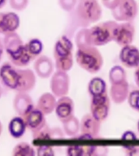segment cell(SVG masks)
<instances>
[{"mask_svg": "<svg viewBox=\"0 0 139 156\" xmlns=\"http://www.w3.org/2000/svg\"><path fill=\"white\" fill-rule=\"evenodd\" d=\"M36 85V76L31 69H19L17 93H29Z\"/></svg>", "mask_w": 139, "mask_h": 156, "instance_id": "5bb4252c", "label": "cell"}, {"mask_svg": "<svg viewBox=\"0 0 139 156\" xmlns=\"http://www.w3.org/2000/svg\"><path fill=\"white\" fill-rule=\"evenodd\" d=\"M101 122L94 119L91 114L85 115L80 124V139H93L97 137L101 128Z\"/></svg>", "mask_w": 139, "mask_h": 156, "instance_id": "30bf717a", "label": "cell"}, {"mask_svg": "<svg viewBox=\"0 0 139 156\" xmlns=\"http://www.w3.org/2000/svg\"><path fill=\"white\" fill-rule=\"evenodd\" d=\"M134 77H135V81H136V84L139 87V66H137V69H136V71H135V75H134Z\"/></svg>", "mask_w": 139, "mask_h": 156, "instance_id": "ab89813d", "label": "cell"}, {"mask_svg": "<svg viewBox=\"0 0 139 156\" xmlns=\"http://www.w3.org/2000/svg\"><path fill=\"white\" fill-rule=\"evenodd\" d=\"M2 41H3L4 49L7 55L17 51L18 49H20L24 45L23 41H22L21 37L16 32L10 33V34L4 35Z\"/></svg>", "mask_w": 139, "mask_h": 156, "instance_id": "7402d4cb", "label": "cell"}, {"mask_svg": "<svg viewBox=\"0 0 139 156\" xmlns=\"http://www.w3.org/2000/svg\"><path fill=\"white\" fill-rule=\"evenodd\" d=\"M12 154L14 156H34L36 154L34 147L27 142L17 144L13 149Z\"/></svg>", "mask_w": 139, "mask_h": 156, "instance_id": "4316f807", "label": "cell"}, {"mask_svg": "<svg viewBox=\"0 0 139 156\" xmlns=\"http://www.w3.org/2000/svg\"><path fill=\"white\" fill-rule=\"evenodd\" d=\"M72 17L76 26L85 28L101 19L102 8L97 0H78Z\"/></svg>", "mask_w": 139, "mask_h": 156, "instance_id": "6da1fadb", "label": "cell"}, {"mask_svg": "<svg viewBox=\"0 0 139 156\" xmlns=\"http://www.w3.org/2000/svg\"><path fill=\"white\" fill-rule=\"evenodd\" d=\"M7 0H0V9L2 8V7H4L6 3H7Z\"/></svg>", "mask_w": 139, "mask_h": 156, "instance_id": "60d3db41", "label": "cell"}, {"mask_svg": "<svg viewBox=\"0 0 139 156\" xmlns=\"http://www.w3.org/2000/svg\"><path fill=\"white\" fill-rule=\"evenodd\" d=\"M63 137V133L60 129L55 128L51 129V139H59Z\"/></svg>", "mask_w": 139, "mask_h": 156, "instance_id": "e575fe53", "label": "cell"}, {"mask_svg": "<svg viewBox=\"0 0 139 156\" xmlns=\"http://www.w3.org/2000/svg\"><path fill=\"white\" fill-rule=\"evenodd\" d=\"M77 0H59V7L66 12H72L76 7Z\"/></svg>", "mask_w": 139, "mask_h": 156, "instance_id": "1f68e13d", "label": "cell"}, {"mask_svg": "<svg viewBox=\"0 0 139 156\" xmlns=\"http://www.w3.org/2000/svg\"><path fill=\"white\" fill-rule=\"evenodd\" d=\"M45 115H46L37 107L32 109L28 114L23 117L26 123L27 129H29L32 132V133L38 131L39 129H41L46 124Z\"/></svg>", "mask_w": 139, "mask_h": 156, "instance_id": "7c38bea8", "label": "cell"}, {"mask_svg": "<svg viewBox=\"0 0 139 156\" xmlns=\"http://www.w3.org/2000/svg\"><path fill=\"white\" fill-rule=\"evenodd\" d=\"M73 45L69 37L63 35L57 40L54 47V58L58 71L68 72L73 65Z\"/></svg>", "mask_w": 139, "mask_h": 156, "instance_id": "7a4b0ae2", "label": "cell"}, {"mask_svg": "<svg viewBox=\"0 0 139 156\" xmlns=\"http://www.w3.org/2000/svg\"><path fill=\"white\" fill-rule=\"evenodd\" d=\"M135 36V28L131 22H124L117 24L114 31L113 41L119 46H124L130 45L133 42Z\"/></svg>", "mask_w": 139, "mask_h": 156, "instance_id": "9c48e42d", "label": "cell"}, {"mask_svg": "<svg viewBox=\"0 0 139 156\" xmlns=\"http://www.w3.org/2000/svg\"><path fill=\"white\" fill-rule=\"evenodd\" d=\"M88 90L92 96L107 93V85L102 78L94 77L89 82Z\"/></svg>", "mask_w": 139, "mask_h": 156, "instance_id": "cb8c5ba5", "label": "cell"}, {"mask_svg": "<svg viewBox=\"0 0 139 156\" xmlns=\"http://www.w3.org/2000/svg\"><path fill=\"white\" fill-rule=\"evenodd\" d=\"M37 154L40 156H51L54 155V151L51 146H41L37 148Z\"/></svg>", "mask_w": 139, "mask_h": 156, "instance_id": "836d02e7", "label": "cell"}, {"mask_svg": "<svg viewBox=\"0 0 139 156\" xmlns=\"http://www.w3.org/2000/svg\"><path fill=\"white\" fill-rule=\"evenodd\" d=\"M2 94H3V89H2V85H1V84H0V98H1V97H2Z\"/></svg>", "mask_w": 139, "mask_h": 156, "instance_id": "b9f144b4", "label": "cell"}, {"mask_svg": "<svg viewBox=\"0 0 139 156\" xmlns=\"http://www.w3.org/2000/svg\"><path fill=\"white\" fill-rule=\"evenodd\" d=\"M20 20L19 16L15 12L0 13V34L6 35L14 33L19 29Z\"/></svg>", "mask_w": 139, "mask_h": 156, "instance_id": "8fae6325", "label": "cell"}, {"mask_svg": "<svg viewBox=\"0 0 139 156\" xmlns=\"http://www.w3.org/2000/svg\"><path fill=\"white\" fill-rule=\"evenodd\" d=\"M55 112L61 122L72 116L74 112V102L73 99L66 95L59 98L56 102Z\"/></svg>", "mask_w": 139, "mask_h": 156, "instance_id": "2e32d148", "label": "cell"}, {"mask_svg": "<svg viewBox=\"0 0 139 156\" xmlns=\"http://www.w3.org/2000/svg\"><path fill=\"white\" fill-rule=\"evenodd\" d=\"M55 96L51 93H45L41 94L37 100V108L43 112L45 115H49L55 111L56 106Z\"/></svg>", "mask_w": 139, "mask_h": 156, "instance_id": "ffe728a7", "label": "cell"}, {"mask_svg": "<svg viewBox=\"0 0 139 156\" xmlns=\"http://www.w3.org/2000/svg\"><path fill=\"white\" fill-rule=\"evenodd\" d=\"M63 126V131L68 136H74L80 130V122L74 115L68 119L62 121Z\"/></svg>", "mask_w": 139, "mask_h": 156, "instance_id": "603a6c76", "label": "cell"}, {"mask_svg": "<svg viewBox=\"0 0 139 156\" xmlns=\"http://www.w3.org/2000/svg\"><path fill=\"white\" fill-rule=\"evenodd\" d=\"M13 107L18 115L24 117L34 108V101L28 93H17L13 100Z\"/></svg>", "mask_w": 139, "mask_h": 156, "instance_id": "4fadbf2b", "label": "cell"}, {"mask_svg": "<svg viewBox=\"0 0 139 156\" xmlns=\"http://www.w3.org/2000/svg\"><path fill=\"white\" fill-rule=\"evenodd\" d=\"M2 124H1V121H0V135L2 133Z\"/></svg>", "mask_w": 139, "mask_h": 156, "instance_id": "7bdbcfd3", "label": "cell"}, {"mask_svg": "<svg viewBox=\"0 0 139 156\" xmlns=\"http://www.w3.org/2000/svg\"><path fill=\"white\" fill-rule=\"evenodd\" d=\"M27 129L25 120L22 116H16L12 118L8 124V131L13 138L19 139L24 136Z\"/></svg>", "mask_w": 139, "mask_h": 156, "instance_id": "44dd1931", "label": "cell"}, {"mask_svg": "<svg viewBox=\"0 0 139 156\" xmlns=\"http://www.w3.org/2000/svg\"><path fill=\"white\" fill-rule=\"evenodd\" d=\"M96 150L97 147L94 146H72L68 147L67 154L71 156L92 155V154H96Z\"/></svg>", "mask_w": 139, "mask_h": 156, "instance_id": "d4e9b609", "label": "cell"}, {"mask_svg": "<svg viewBox=\"0 0 139 156\" xmlns=\"http://www.w3.org/2000/svg\"><path fill=\"white\" fill-rule=\"evenodd\" d=\"M4 45H3V41L2 40L0 39V62L2 60V56H3V53H4Z\"/></svg>", "mask_w": 139, "mask_h": 156, "instance_id": "f35d334b", "label": "cell"}, {"mask_svg": "<svg viewBox=\"0 0 139 156\" xmlns=\"http://www.w3.org/2000/svg\"><path fill=\"white\" fill-rule=\"evenodd\" d=\"M27 51L31 55L33 59H36L38 58L43 50V44L41 41L38 38H32L30 39L26 44H25Z\"/></svg>", "mask_w": 139, "mask_h": 156, "instance_id": "484cf974", "label": "cell"}, {"mask_svg": "<svg viewBox=\"0 0 139 156\" xmlns=\"http://www.w3.org/2000/svg\"><path fill=\"white\" fill-rule=\"evenodd\" d=\"M70 80L66 72L58 71L54 73L51 77L50 87L51 92L55 97H63L68 94Z\"/></svg>", "mask_w": 139, "mask_h": 156, "instance_id": "ba28073f", "label": "cell"}, {"mask_svg": "<svg viewBox=\"0 0 139 156\" xmlns=\"http://www.w3.org/2000/svg\"><path fill=\"white\" fill-rule=\"evenodd\" d=\"M124 149L126 150V154L129 155H139V147H136V146H127L124 147Z\"/></svg>", "mask_w": 139, "mask_h": 156, "instance_id": "d590c367", "label": "cell"}, {"mask_svg": "<svg viewBox=\"0 0 139 156\" xmlns=\"http://www.w3.org/2000/svg\"><path fill=\"white\" fill-rule=\"evenodd\" d=\"M110 110V99L107 93L92 96L90 111L91 115L98 121L102 122L108 116Z\"/></svg>", "mask_w": 139, "mask_h": 156, "instance_id": "8992f818", "label": "cell"}, {"mask_svg": "<svg viewBox=\"0 0 139 156\" xmlns=\"http://www.w3.org/2000/svg\"><path fill=\"white\" fill-rule=\"evenodd\" d=\"M19 69L12 63H4L0 67V82L6 88L16 90L19 80Z\"/></svg>", "mask_w": 139, "mask_h": 156, "instance_id": "52a82bcc", "label": "cell"}, {"mask_svg": "<svg viewBox=\"0 0 139 156\" xmlns=\"http://www.w3.org/2000/svg\"><path fill=\"white\" fill-rule=\"evenodd\" d=\"M34 140H47L51 139V129L47 125V124L42 127L38 131L33 133Z\"/></svg>", "mask_w": 139, "mask_h": 156, "instance_id": "f546056e", "label": "cell"}, {"mask_svg": "<svg viewBox=\"0 0 139 156\" xmlns=\"http://www.w3.org/2000/svg\"><path fill=\"white\" fill-rule=\"evenodd\" d=\"M119 0H102V3L104 4L105 7L107 8L112 10L118 3H119Z\"/></svg>", "mask_w": 139, "mask_h": 156, "instance_id": "8d00e7d4", "label": "cell"}, {"mask_svg": "<svg viewBox=\"0 0 139 156\" xmlns=\"http://www.w3.org/2000/svg\"><path fill=\"white\" fill-rule=\"evenodd\" d=\"M117 24L116 21L108 20L88 29L90 45L94 46H104L113 41L114 31Z\"/></svg>", "mask_w": 139, "mask_h": 156, "instance_id": "277c9868", "label": "cell"}, {"mask_svg": "<svg viewBox=\"0 0 139 156\" xmlns=\"http://www.w3.org/2000/svg\"><path fill=\"white\" fill-rule=\"evenodd\" d=\"M137 10L135 0H119V3L112 10V14L116 20L131 22L136 17Z\"/></svg>", "mask_w": 139, "mask_h": 156, "instance_id": "5b68a950", "label": "cell"}, {"mask_svg": "<svg viewBox=\"0 0 139 156\" xmlns=\"http://www.w3.org/2000/svg\"><path fill=\"white\" fill-rule=\"evenodd\" d=\"M137 136L132 131H127L125 132L123 135H122V139H126V140H133V139H136Z\"/></svg>", "mask_w": 139, "mask_h": 156, "instance_id": "74e56055", "label": "cell"}, {"mask_svg": "<svg viewBox=\"0 0 139 156\" xmlns=\"http://www.w3.org/2000/svg\"><path fill=\"white\" fill-rule=\"evenodd\" d=\"M34 67L37 75L42 79L49 78L53 73L54 63L48 56H39L36 58Z\"/></svg>", "mask_w": 139, "mask_h": 156, "instance_id": "e0dca14e", "label": "cell"}, {"mask_svg": "<svg viewBox=\"0 0 139 156\" xmlns=\"http://www.w3.org/2000/svg\"><path fill=\"white\" fill-rule=\"evenodd\" d=\"M137 129H138V132H139V120L137 122Z\"/></svg>", "mask_w": 139, "mask_h": 156, "instance_id": "ee69618b", "label": "cell"}, {"mask_svg": "<svg viewBox=\"0 0 139 156\" xmlns=\"http://www.w3.org/2000/svg\"><path fill=\"white\" fill-rule=\"evenodd\" d=\"M76 60L80 68L90 73H97L103 64L102 55L94 46L78 48Z\"/></svg>", "mask_w": 139, "mask_h": 156, "instance_id": "3957f363", "label": "cell"}, {"mask_svg": "<svg viewBox=\"0 0 139 156\" xmlns=\"http://www.w3.org/2000/svg\"><path fill=\"white\" fill-rule=\"evenodd\" d=\"M128 102L133 109L139 112V90H133L129 93Z\"/></svg>", "mask_w": 139, "mask_h": 156, "instance_id": "4dcf8cb0", "label": "cell"}, {"mask_svg": "<svg viewBox=\"0 0 139 156\" xmlns=\"http://www.w3.org/2000/svg\"><path fill=\"white\" fill-rule=\"evenodd\" d=\"M119 57L120 62L127 68H137L139 66V50L131 44L122 47Z\"/></svg>", "mask_w": 139, "mask_h": 156, "instance_id": "9a60e30c", "label": "cell"}, {"mask_svg": "<svg viewBox=\"0 0 139 156\" xmlns=\"http://www.w3.org/2000/svg\"><path fill=\"white\" fill-rule=\"evenodd\" d=\"M110 81L112 84L126 81V73L120 66H115L109 73Z\"/></svg>", "mask_w": 139, "mask_h": 156, "instance_id": "83f0119b", "label": "cell"}, {"mask_svg": "<svg viewBox=\"0 0 139 156\" xmlns=\"http://www.w3.org/2000/svg\"><path fill=\"white\" fill-rule=\"evenodd\" d=\"M76 44L77 46V48H82L86 46H91L89 39V34H88V29L83 28L78 32L76 36Z\"/></svg>", "mask_w": 139, "mask_h": 156, "instance_id": "f1b7e54d", "label": "cell"}, {"mask_svg": "<svg viewBox=\"0 0 139 156\" xmlns=\"http://www.w3.org/2000/svg\"><path fill=\"white\" fill-rule=\"evenodd\" d=\"M111 96L113 102L116 104H121L124 102L129 96V85L127 80L124 82L112 84Z\"/></svg>", "mask_w": 139, "mask_h": 156, "instance_id": "d6986e66", "label": "cell"}, {"mask_svg": "<svg viewBox=\"0 0 139 156\" xmlns=\"http://www.w3.org/2000/svg\"><path fill=\"white\" fill-rule=\"evenodd\" d=\"M7 57L9 58L10 62L13 65H15L16 67H19V68L28 66L32 61L34 60L27 51L25 44L22 47L18 49L17 51H14L12 53L7 54Z\"/></svg>", "mask_w": 139, "mask_h": 156, "instance_id": "ac0fdd59", "label": "cell"}, {"mask_svg": "<svg viewBox=\"0 0 139 156\" xmlns=\"http://www.w3.org/2000/svg\"><path fill=\"white\" fill-rule=\"evenodd\" d=\"M10 6L16 11H23L29 3V0H9Z\"/></svg>", "mask_w": 139, "mask_h": 156, "instance_id": "d6a6232c", "label": "cell"}]
</instances>
